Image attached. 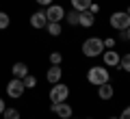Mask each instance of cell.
Wrapping results in <instances>:
<instances>
[{"label": "cell", "mask_w": 130, "mask_h": 119, "mask_svg": "<svg viewBox=\"0 0 130 119\" xmlns=\"http://www.w3.org/2000/svg\"><path fill=\"white\" fill-rule=\"evenodd\" d=\"M121 39H128V41H130V26H128V28L124 30V35H121Z\"/></svg>", "instance_id": "d4e9b609"}, {"label": "cell", "mask_w": 130, "mask_h": 119, "mask_svg": "<svg viewBox=\"0 0 130 119\" xmlns=\"http://www.w3.org/2000/svg\"><path fill=\"white\" fill-rule=\"evenodd\" d=\"M46 30H48V35L59 37L61 35V22H48L46 24Z\"/></svg>", "instance_id": "5bb4252c"}, {"label": "cell", "mask_w": 130, "mask_h": 119, "mask_svg": "<svg viewBox=\"0 0 130 119\" xmlns=\"http://www.w3.org/2000/svg\"><path fill=\"white\" fill-rule=\"evenodd\" d=\"M37 5H43V7H48V5H52V0H35Z\"/></svg>", "instance_id": "484cf974"}, {"label": "cell", "mask_w": 130, "mask_h": 119, "mask_svg": "<svg viewBox=\"0 0 130 119\" xmlns=\"http://www.w3.org/2000/svg\"><path fill=\"white\" fill-rule=\"evenodd\" d=\"M108 24H111V28H115V30L124 32L126 28L130 26V15L126 13V11H115V13L108 18Z\"/></svg>", "instance_id": "3957f363"}, {"label": "cell", "mask_w": 130, "mask_h": 119, "mask_svg": "<svg viewBox=\"0 0 130 119\" xmlns=\"http://www.w3.org/2000/svg\"><path fill=\"white\" fill-rule=\"evenodd\" d=\"M70 119H72V117H70Z\"/></svg>", "instance_id": "f546056e"}, {"label": "cell", "mask_w": 130, "mask_h": 119, "mask_svg": "<svg viewBox=\"0 0 130 119\" xmlns=\"http://www.w3.org/2000/svg\"><path fill=\"white\" fill-rule=\"evenodd\" d=\"M11 72H13V78H20V80H22L24 76H28V65L26 63H15L13 67H11Z\"/></svg>", "instance_id": "4fadbf2b"}, {"label": "cell", "mask_w": 130, "mask_h": 119, "mask_svg": "<svg viewBox=\"0 0 130 119\" xmlns=\"http://www.w3.org/2000/svg\"><path fill=\"white\" fill-rule=\"evenodd\" d=\"M26 91L24 89V82L20 80V78H13V80H9V84H7V95L13 97V100H18V97H22V93Z\"/></svg>", "instance_id": "5b68a950"}, {"label": "cell", "mask_w": 130, "mask_h": 119, "mask_svg": "<svg viewBox=\"0 0 130 119\" xmlns=\"http://www.w3.org/2000/svg\"><path fill=\"white\" fill-rule=\"evenodd\" d=\"M87 80H89L91 84H95V87H100V84L108 82L111 76H108V69H106V67H100V65H98V67H91V69L87 72Z\"/></svg>", "instance_id": "7a4b0ae2"}, {"label": "cell", "mask_w": 130, "mask_h": 119, "mask_svg": "<svg viewBox=\"0 0 130 119\" xmlns=\"http://www.w3.org/2000/svg\"><path fill=\"white\" fill-rule=\"evenodd\" d=\"M98 95H100V100H111L115 95V89L111 87V82H104L98 87Z\"/></svg>", "instance_id": "7c38bea8"}, {"label": "cell", "mask_w": 130, "mask_h": 119, "mask_svg": "<svg viewBox=\"0 0 130 119\" xmlns=\"http://www.w3.org/2000/svg\"><path fill=\"white\" fill-rule=\"evenodd\" d=\"M104 52V43L102 39H98V37H91V39H85L83 41V54L85 56H100Z\"/></svg>", "instance_id": "6da1fadb"}, {"label": "cell", "mask_w": 130, "mask_h": 119, "mask_svg": "<svg viewBox=\"0 0 130 119\" xmlns=\"http://www.w3.org/2000/svg\"><path fill=\"white\" fill-rule=\"evenodd\" d=\"M61 61H63L61 52H50V63L52 65H61Z\"/></svg>", "instance_id": "44dd1931"}, {"label": "cell", "mask_w": 130, "mask_h": 119, "mask_svg": "<svg viewBox=\"0 0 130 119\" xmlns=\"http://www.w3.org/2000/svg\"><path fill=\"white\" fill-rule=\"evenodd\" d=\"M111 119H117V117H111Z\"/></svg>", "instance_id": "f1b7e54d"}, {"label": "cell", "mask_w": 130, "mask_h": 119, "mask_svg": "<svg viewBox=\"0 0 130 119\" xmlns=\"http://www.w3.org/2000/svg\"><path fill=\"white\" fill-rule=\"evenodd\" d=\"M5 113V100H2V97H0V115Z\"/></svg>", "instance_id": "4316f807"}, {"label": "cell", "mask_w": 130, "mask_h": 119, "mask_svg": "<svg viewBox=\"0 0 130 119\" xmlns=\"http://www.w3.org/2000/svg\"><path fill=\"white\" fill-rule=\"evenodd\" d=\"M119 67L124 69V72L130 74V52H128V54H124V56L119 59Z\"/></svg>", "instance_id": "ac0fdd59"}, {"label": "cell", "mask_w": 130, "mask_h": 119, "mask_svg": "<svg viewBox=\"0 0 130 119\" xmlns=\"http://www.w3.org/2000/svg\"><path fill=\"white\" fill-rule=\"evenodd\" d=\"M70 2L76 11H89V7H91V0H70Z\"/></svg>", "instance_id": "9a60e30c"}, {"label": "cell", "mask_w": 130, "mask_h": 119, "mask_svg": "<svg viewBox=\"0 0 130 119\" xmlns=\"http://www.w3.org/2000/svg\"><path fill=\"white\" fill-rule=\"evenodd\" d=\"M89 11H91V13H93V15H95V13H98V11H100V7H98V5H93V2H91V7H89Z\"/></svg>", "instance_id": "cb8c5ba5"}, {"label": "cell", "mask_w": 130, "mask_h": 119, "mask_svg": "<svg viewBox=\"0 0 130 119\" xmlns=\"http://www.w3.org/2000/svg\"><path fill=\"white\" fill-rule=\"evenodd\" d=\"M93 22H95V18H93L91 11H80L78 15V26H85V28H91Z\"/></svg>", "instance_id": "8fae6325"}, {"label": "cell", "mask_w": 130, "mask_h": 119, "mask_svg": "<svg viewBox=\"0 0 130 119\" xmlns=\"http://www.w3.org/2000/svg\"><path fill=\"white\" fill-rule=\"evenodd\" d=\"M46 18H48V22H61V20L65 18V9L61 5H48Z\"/></svg>", "instance_id": "8992f818"}, {"label": "cell", "mask_w": 130, "mask_h": 119, "mask_svg": "<svg viewBox=\"0 0 130 119\" xmlns=\"http://www.w3.org/2000/svg\"><path fill=\"white\" fill-rule=\"evenodd\" d=\"M48 24V18H46V11H37V13L30 15V26L37 28V30H41V28H46Z\"/></svg>", "instance_id": "ba28073f"}, {"label": "cell", "mask_w": 130, "mask_h": 119, "mask_svg": "<svg viewBox=\"0 0 130 119\" xmlns=\"http://www.w3.org/2000/svg\"><path fill=\"white\" fill-rule=\"evenodd\" d=\"M67 97H70V87H67V84H63V82L52 84V89H50V102L52 104H61V102H65Z\"/></svg>", "instance_id": "277c9868"}, {"label": "cell", "mask_w": 130, "mask_h": 119, "mask_svg": "<svg viewBox=\"0 0 130 119\" xmlns=\"http://www.w3.org/2000/svg\"><path fill=\"white\" fill-rule=\"evenodd\" d=\"M78 15H80V11H76V9H72L70 13H65V20L72 24V26H78Z\"/></svg>", "instance_id": "2e32d148"}, {"label": "cell", "mask_w": 130, "mask_h": 119, "mask_svg": "<svg viewBox=\"0 0 130 119\" xmlns=\"http://www.w3.org/2000/svg\"><path fill=\"white\" fill-rule=\"evenodd\" d=\"M126 13H128V15H130V7H128V9H126Z\"/></svg>", "instance_id": "83f0119b"}, {"label": "cell", "mask_w": 130, "mask_h": 119, "mask_svg": "<svg viewBox=\"0 0 130 119\" xmlns=\"http://www.w3.org/2000/svg\"><path fill=\"white\" fill-rule=\"evenodd\" d=\"M50 110H52V113H56L61 119H70L72 117V106L65 104V102H61V104H52Z\"/></svg>", "instance_id": "9c48e42d"}, {"label": "cell", "mask_w": 130, "mask_h": 119, "mask_svg": "<svg viewBox=\"0 0 130 119\" xmlns=\"http://www.w3.org/2000/svg\"><path fill=\"white\" fill-rule=\"evenodd\" d=\"M9 24H11V18H9L7 13H2V11H0V30H5Z\"/></svg>", "instance_id": "ffe728a7"}, {"label": "cell", "mask_w": 130, "mask_h": 119, "mask_svg": "<svg viewBox=\"0 0 130 119\" xmlns=\"http://www.w3.org/2000/svg\"><path fill=\"white\" fill-rule=\"evenodd\" d=\"M102 59H104V65L106 67H119V52H115L111 48V50H106V52H102Z\"/></svg>", "instance_id": "52a82bcc"}, {"label": "cell", "mask_w": 130, "mask_h": 119, "mask_svg": "<svg viewBox=\"0 0 130 119\" xmlns=\"http://www.w3.org/2000/svg\"><path fill=\"white\" fill-rule=\"evenodd\" d=\"M104 48H108V50H111V48H115V39H113V37H108V39H104Z\"/></svg>", "instance_id": "7402d4cb"}, {"label": "cell", "mask_w": 130, "mask_h": 119, "mask_svg": "<svg viewBox=\"0 0 130 119\" xmlns=\"http://www.w3.org/2000/svg\"><path fill=\"white\" fill-rule=\"evenodd\" d=\"M22 82H24V89H35V87H37V78L28 74V76L22 78Z\"/></svg>", "instance_id": "e0dca14e"}, {"label": "cell", "mask_w": 130, "mask_h": 119, "mask_svg": "<svg viewBox=\"0 0 130 119\" xmlns=\"http://www.w3.org/2000/svg\"><path fill=\"white\" fill-rule=\"evenodd\" d=\"M117 119H130V106H126V108L121 110V115H119Z\"/></svg>", "instance_id": "603a6c76"}, {"label": "cell", "mask_w": 130, "mask_h": 119, "mask_svg": "<svg viewBox=\"0 0 130 119\" xmlns=\"http://www.w3.org/2000/svg\"><path fill=\"white\" fill-rule=\"evenodd\" d=\"M61 76H63V72H61L59 65H52V67L48 69V74H46V78H48V82H50V84L61 82Z\"/></svg>", "instance_id": "30bf717a"}, {"label": "cell", "mask_w": 130, "mask_h": 119, "mask_svg": "<svg viewBox=\"0 0 130 119\" xmlns=\"http://www.w3.org/2000/svg\"><path fill=\"white\" fill-rule=\"evenodd\" d=\"M5 119H20V110L18 108H5Z\"/></svg>", "instance_id": "d6986e66"}]
</instances>
